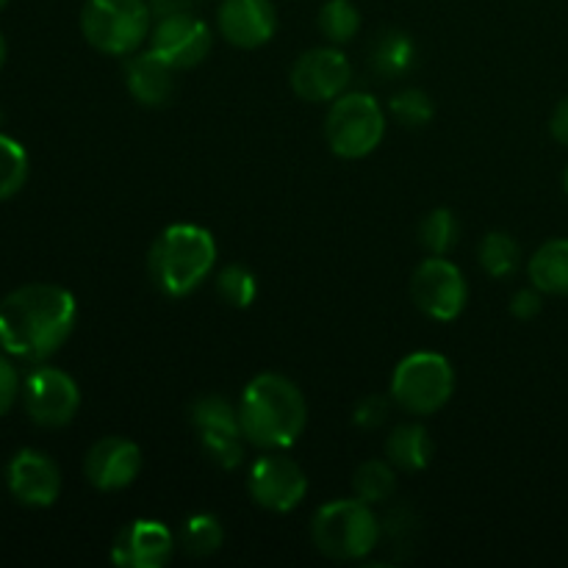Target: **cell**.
Here are the masks:
<instances>
[{"mask_svg": "<svg viewBox=\"0 0 568 568\" xmlns=\"http://www.w3.org/2000/svg\"><path fill=\"white\" fill-rule=\"evenodd\" d=\"M78 322V303L64 286L28 283L0 300V349L42 364L59 353Z\"/></svg>", "mask_w": 568, "mask_h": 568, "instance_id": "cell-1", "label": "cell"}, {"mask_svg": "<svg viewBox=\"0 0 568 568\" xmlns=\"http://www.w3.org/2000/svg\"><path fill=\"white\" fill-rule=\"evenodd\" d=\"M242 433L258 449H288L308 425V403L294 381L277 372L255 375L239 399Z\"/></svg>", "mask_w": 568, "mask_h": 568, "instance_id": "cell-2", "label": "cell"}, {"mask_svg": "<svg viewBox=\"0 0 568 568\" xmlns=\"http://www.w3.org/2000/svg\"><path fill=\"white\" fill-rule=\"evenodd\" d=\"M216 270V242L209 227L178 222L155 236L148 255L150 281L166 297H189Z\"/></svg>", "mask_w": 568, "mask_h": 568, "instance_id": "cell-3", "label": "cell"}, {"mask_svg": "<svg viewBox=\"0 0 568 568\" xmlns=\"http://www.w3.org/2000/svg\"><path fill=\"white\" fill-rule=\"evenodd\" d=\"M383 521L364 499L322 505L311 521V541L331 560H364L381 544Z\"/></svg>", "mask_w": 568, "mask_h": 568, "instance_id": "cell-4", "label": "cell"}, {"mask_svg": "<svg viewBox=\"0 0 568 568\" xmlns=\"http://www.w3.org/2000/svg\"><path fill=\"white\" fill-rule=\"evenodd\" d=\"M148 0H87L81 9V33L105 55H133L153 31Z\"/></svg>", "mask_w": 568, "mask_h": 568, "instance_id": "cell-5", "label": "cell"}, {"mask_svg": "<svg viewBox=\"0 0 568 568\" xmlns=\"http://www.w3.org/2000/svg\"><path fill=\"white\" fill-rule=\"evenodd\" d=\"M392 399L410 416H433L455 392V369L442 353H410L392 375Z\"/></svg>", "mask_w": 568, "mask_h": 568, "instance_id": "cell-6", "label": "cell"}, {"mask_svg": "<svg viewBox=\"0 0 568 568\" xmlns=\"http://www.w3.org/2000/svg\"><path fill=\"white\" fill-rule=\"evenodd\" d=\"M325 136L338 159H366L386 136V111L369 92H344L327 111Z\"/></svg>", "mask_w": 568, "mask_h": 568, "instance_id": "cell-7", "label": "cell"}, {"mask_svg": "<svg viewBox=\"0 0 568 568\" xmlns=\"http://www.w3.org/2000/svg\"><path fill=\"white\" fill-rule=\"evenodd\" d=\"M20 397L28 419L48 430L70 425L81 408V388L72 381V375L48 364H39L37 369L28 372Z\"/></svg>", "mask_w": 568, "mask_h": 568, "instance_id": "cell-8", "label": "cell"}, {"mask_svg": "<svg viewBox=\"0 0 568 568\" xmlns=\"http://www.w3.org/2000/svg\"><path fill=\"white\" fill-rule=\"evenodd\" d=\"M247 491L258 508L270 514H292L308 494V475L283 455V449H266L247 471Z\"/></svg>", "mask_w": 568, "mask_h": 568, "instance_id": "cell-9", "label": "cell"}, {"mask_svg": "<svg viewBox=\"0 0 568 568\" xmlns=\"http://www.w3.org/2000/svg\"><path fill=\"white\" fill-rule=\"evenodd\" d=\"M410 297L416 308L436 322H455L466 308L469 286L447 255H430L416 266L410 277Z\"/></svg>", "mask_w": 568, "mask_h": 568, "instance_id": "cell-10", "label": "cell"}, {"mask_svg": "<svg viewBox=\"0 0 568 568\" xmlns=\"http://www.w3.org/2000/svg\"><path fill=\"white\" fill-rule=\"evenodd\" d=\"M200 449L214 460L220 469L233 471L244 460V433L239 422V408L222 397H200L189 410Z\"/></svg>", "mask_w": 568, "mask_h": 568, "instance_id": "cell-11", "label": "cell"}, {"mask_svg": "<svg viewBox=\"0 0 568 568\" xmlns=\"http://www.w3.org/2000/svg\"><path fill=\"white\" fill-rule=\"evenodd\" d=\"M292 89L305 103H333L347 92L353 81V64L336 44L311 48L297 55L292 67Z\"/></svg>", "mask_w": 568, "mask_h": 568, "instance_id": "cell-12", "label": "cell"}, {"mask_svg": "<svg viewBox=\"0 0 568 568\" xmlns=\"http://www.w3.org/2000/svg\"><path fill=\"white\" fill-rule=\"evenodd\" d=\"M214 48V33L200 17L181 11V14L159 17L150 31V50L164 59L172 70H192L203 64Z\"/></svg>", "mask_w": 568, "mask_h": 568, "instance_id": "cell-13", "label": "cell"}, {"mask_svg": "<svg viewBox=\"0 0 568 568\" xmlns=\"http://www.w3.org/2000/svg\"><path fill=\"white\" fill-rule=\"evenodd\" d=\"M6 486L26 508H50L61 494V469L42 449H20L9 460Z\"/></svg>", "mask_w": 568, "mask_h": 568, "instance_id": "cell-14", "label": "cell"}, {"mask_svg": "<svg viewBox=\"0 0 568 568\" xmlns=\"http://www.w3.org/2000/svg\"><path fill=\"white\" fill-rule=\"evenodd\" d=\"M142 471V449L122 436H105L89 447L83 475L98 491L114 494L133 486Z\"/></svg>", "mask_w": 568, "mask_h": 568, "instance_id": "cell-15", "label": "cell"}, {"mask_svg": "<svg viewBox=\"0 0 568 568\" xmlns=\"http://www.w3.org/2000/svg\"><path fill=\"white\" fill-rule=\"evenodd\" d=\"M175 555V536L164 521L133 519L116 532L111 560L120 568H161Z\"/></svg>", "mask_w": 568, "mask_h": 568, "instance_id": "cell-16", "label": "cell"}, {"mask_svg": "<svg viewBox=\"0 0 568 568\" xmlns=\"http://www.w3.org/2000/svg\"><path fill=\"white\" fill-rule=\"evenodd\" d=\"M216 26L227 44L255 50L275 37L277 11L272 0H222Z\"/></svg>", "mask_w": 568, "mask_h": 568, "instance_id": "cell-17", "label": "cell"}, {"mask_svg": "<svg viewBox=\"0 0 568 568\" xmlns=\"http://www.w3.org/2000/svg\"><path fill=\"white\" fill-rule=\"evenodd\" d=\"M125 87L139 105L164 109L175 98V70L164 59L148 50L133 53L125 61Z\"/></svg>", "mask_w": 568, "mask_h": 568, "instance_id": "cell-18", "label": "cell"}, {"mask_svg": "<svg viewBox=\"0 0 568 568\" xmlns=\"http://www.w3.org/2000/svg\"><path fill=\"white\" fill-rule=\"evenodd\" d=\"M530 283L544 294L568 297V239H549L532 253Z\"/></svg>", "mask_w": 568, "mask_h": 568, "instance_id": "cell-19", "label": "cell"}, {"mask_svg": "<svg viewBox=\"0 0 568 568\" xmlns=\"http://www.w3.org/2000/svg\"><path fill=\"white\" fill-rule=\"evenodd\" d=\"M386 458L399 471H422L427 469L433 458V438L425 425L405 422L397 425L386 438Z\"/></svg>", "mask_w": 568, "mask_h": 568, "instance_id": "cell-20", "label": "cell"}, {"mask_svg": "<svg viewBox=\"0 0 568 568\" xmlns=\"http://www.w3.org/2000/svg\"><path fill=\"white\" fill-rule=\"evenodd\" d=\"M416 64V42L405 31L388 28L372 44V67L383 78H403Z\"/></svg>", "mask_w": 568, "mask_h": 568, "instance_id": "cell-21", "label": "cell"}, {"mask_svg": "<svg viewBox=\"0 0 568 568\" xmlns=\"http://www.w3.org/2000/svg\"><path fill=\"white\" fill-rule=\"evenodd\" d=\"M355 497L369 505H383L397 494V469L392 460H364L353 475Z\"/></svg>", "mask_w": 568, "mask_h": 568, "instance_id": "cell-22", "label": "cell"}, {"mask_svg": "<svg viewBox=\"0 0 568 568\" xmlns=\"http://www.w3.org/2000/svg\"><path fill=\"white\" fill-rule=\"evenodd\" d=\"M222 541H225L222 521L211 514L189 516L178 532V544L189 558H211L214 552H220Z\"/></svg>", "mask_w": 568, "mask_h": 568, "instance_id": "cell-23", "label": "cell"}, {"mask_svg": "<svg viewBox=\"0 0 568 568\" xmlns=\"http://www.w3.org/2000/svg\"><path fill=\"white\" fill-rule=\"evenodd\" d=\"M320 31L331 44L353 42L361 31V11L353 0H327L320 9Z\"/></svg>", "mask_w": 568, "mask_h": 568, "instance_id": "cell-24", "label": "cell"}, {"mask_svg": "<svg viewBox=\"0 0 568 568\" xmlns=\"http://www.w3.org/2000/svg\"><path fill=\"white\" fill-rule=\"evenodd\" d=\"M480 266L491 277L503 281V277H510L521 264V247L510 233L494 231L488 233L480 242Z\"/></svg>", "mask_w": 568, "mask_h": 568, "instance_id": "cell-25", "label": "cell"}, {"mask_svg": "<svg viewBox=\"0 0 568 568\" xmlns=\"http://www.w3.org/2000/svg\"><path fill=\"white\" fill-rule=\"evenodd\" d=\"M460 220L449 209H436L419 222V242L430 255H449L458 247Z\"/></svg>", "mask_w": 568, "mask_h": 568, "instance_id": "cell-26", "label": "cell"}, {"mask_svg": "<svg viewBox=\"0 0 568 568\" xmlns=\"http://www.w3.org/2000/svg\"><path fill=\"white\" fill-rule=\"evenodd\" d=\"M28 153L17 139H11L9 133L0 131V203L9 197H14L28 181Z\"/></svg>", "mask_w": 568, "mask_h": 568, "instance_id": "cell-27", "label": "cell"}, {"mask_svg": "<svg viewBox=\"0 0 568 568\" xmlns=\"http://www.w3.org/2000/svg\"><path fill=\"white\" fill-rule=\"evenodd\" d=\"M216 292L231 308H250L258 297V281L242 264H227L216 272Z\"/></svg>", "mask_w": 568, "mask_h": 568, "instance_id": "cell-28", "label": "cell"}, {"mask_svg": "<svg viewBox=\"0 0 568 568\" xmlns=\"http://www.w3.org/2000/svg\"><path fill=\"white\" fill-rule=\"evenodd\" d=\"M388 111H392L394 120L405 128H425L430 125L433 116H436V105H433V98L425 92V89H399L397 94L388 103Z\"/></svg>", "mask_w": 568, "mask_h": 568, "instance_id": "cell-29", "label": "cell"}, {"mask_svg": "<svg viewBox=\"0 0 568 568\" xmlns=\"http://www.w3.org/2000/svg\"><path fill=\"white\" fill-rule=\"evenodd\" d=\"M388 410H392V405H388L386 397H381V394H369V397H364L358 405H355L353 410L355 427H361V430H377V427L388 419Z\"/></svg>", "mask_w": 568, "mask_h": 568, "instance_id": "cell-30", "label": "cell"}, {"mask_svg": "<svg viewBox=\"0 0 568 568\" xmlns=\"http://www.w3.org/2000/svg\"><path fill=\"white\" fill-rule=\"evenodd\" d=\"M20 394H22L20 372H17V366L11 364L9 353L0 349V416H6L11 408H14Z\"/></svg>", "mask_w": 568, "mask_h": 568, "instance_id": "cell-31", "label": "cell"}, {"mask_svg": "<svg viewBox=\"0 0 568 568\" xmlns=\"http://www.w3.org/2000/svg\"><path fill=\"white\" fill-rule=\"evenodd\" d=\"M541 308H544V292H538L536 286L519 288V292L514 294V300H510V314L521 322L536 320V316L541 314Z\"/></svg>", "mask_w": 568, "mask_h": 568, "instance_id": "cell-32", "label": "cell"}, {"mask_svg": "<svg viewBox=\"0 0 568 568\" xmlns=\"http://www.w3.org/2000/svg\"><path fill=\"white\" fill-rule=\"evenodd\" d=\"M549 133L558 144L568 148V98L560 100L552 111V120H549Z\"/></svg>", "mask_w": 568, "mask_h": 568, "instance_id": "cell-33", "label": "cell"}, {"mask_svg": "<svg viewBox=\"0 0 568 568\" xmlns=\"http://www.w3.org/2000/svg\"><path fill=\"white\" fill-rule=\"evenodd\" d=\"M150 3V11H153V17L159 20V17H170V14H181V11H189L192 9L194 0H148Z\"/></svg>", "mask_w": 568, "mask_h": 568, "instance_id": "cell-34", "label": "cell"}, {"mask_svg": "<svg viewBox=\"0 0 568 568\" xmlns=\"http://www.w3.org/2000/svg\"><path fill=\"white\" fill-rule=\"evenodd\" d=\"M6 55H9V44H6V37L0 33V67L6 64Z\"/></svg>", "mask_w": 568, "mask_h": 568, "instance_id": "cell-35", "label": "cell"}, {"mask_svg": "<svg viewBox=\"0 0 568 568\" xmlns=\"http://www.w3.org/2000/svg\"><path fill=\"white\" fill-rule=\"evenodd\" d=\"M564 189H566V194H568V170H566V178H564Z\"/></svg>", "mask_w": 568, "mask_h": 568, "instance_id": "cell-36", "label": "cell"}, {"mask_svg": "<svg viewBox=\"0 0 568 568\" xmlns=\"http://www.w3.org/2000/svg\"><path fill=\"white\" fill-rule=\"evenodd\" d=\"M6 3H9V0H0V11H3V9H6Z\"/></svg>", "mask_w": 568, "mask_h": 568, "instance_id": "cell-37", "label": "cell"}]
</instances>
